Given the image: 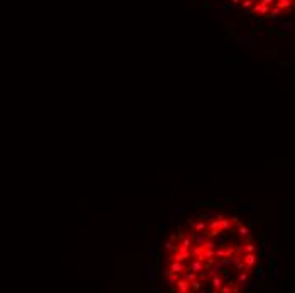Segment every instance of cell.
Segmentation results:
<instances>
[{
  "label": "cell",
  "mask_w": 295,
  "mask_h": 293,
  "mask_svg": "<svg viewBox=\"0 0 295 293\" xmlns=\"http://www.w3.org/2000/svg\"><path fill=\"white\" fill-rule=\"evenodd\" d=\"M187 259H190V252H188V249L187 251H176L173 254V261H180V263H183V261H187Z\"/></svg>",
  "instance_id": "1"
},
{
  "label": "cell",
  "mask_w": 295,
  "mask_h": 293,
  "mask_svg": "<svg viewBox=\"0 0 295 293\" xmlns=\"http://www.w3.org/2000/svg\"><path fill=\"white\" fill-rule=\"evenodd\" d=\"M165 247H166L168 251H171V252H173V251H176V247H175L173 244H171V242H166V244H165Z\"/></svg>",
  "instance_id": "6"
},
{
  "label": "cell",
  "mask_w": 295,
  "mask_h": 293,
  "mask_svg": "<svg viewBox=\"0 0 295 293\" xmlns=\"http://www.w3.org/2000/svg\"><path fill=\"white\" fill-rule=\"evenodd\" d=\"M170 271L182 275V273L185 271V266H183V264H182L180 261H171V263H170Z\"/></svg>",
  "instance_id": "3"
},
{
  "label": "cell",
  "mask_w": 295,
  "mask_h": 293,
  "mask_svg": "<svg viewBox=\"0 0 295 293\" xmlns=\"http://www.w3.org/2000/svg\"><path fill=\"white\" fill-rule=\"evenodd\" d=\"M200 288H202V281H199V280H193L190 283V290H193V292H199Z\"/></svg>",
  "instance_id": "4"
},
{
  "label": "cell",
  "mask_w": 295,
  "mask_h": 293,
  "mask_svg": "<svg viewBox=\"0 0 295 293\" xmlns=\"http://www.w3.org/2000/svg\"><path fill=\"white\" fill-rule=\"evenodd\" d=\"M182 246H185L187 249H188V247L192 246V239H190V237H183V241H182Z\"/></svg>",
  "instance_id": "5"
},
{
  "label": "cell",
  "mask_w": 295,
  "mask_h": 293,
  "mask_svg": "<svg viewBox=\"0 0 295 293\" xmlns=\"http://www.w3.org/2000/svg\"><path fill=\"white\" fill-rule=\"evenodd\" d=\"M175 286H176L178 292H190V283L187 281V280H183V278H178Z\"/></svg>",
  "instance_id": "2"
}]
</instances>
